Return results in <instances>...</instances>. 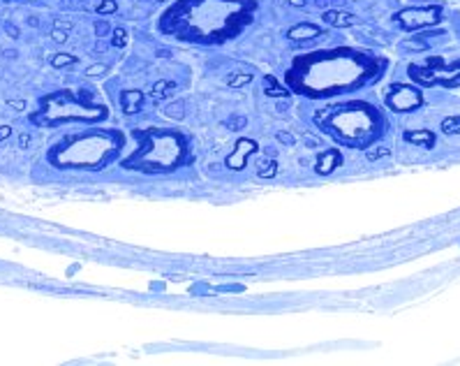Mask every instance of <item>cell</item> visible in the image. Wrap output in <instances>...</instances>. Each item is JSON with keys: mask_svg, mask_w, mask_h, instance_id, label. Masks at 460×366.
<instances>
[{"mask_svg": "<svg viewBox=\"0 0 460 366\" xmlns=\"http://www.w3.org/2000/svg\"><path fill=\"white\" fill-rule=\"evenodd\" d=\"M75 63H76V56H72V54H56L54 58H51V66L54 67L75 66Z\"/></svg>", "mask_w": 460, "mask_h": 366, "instance_id": "cell-18", "label": "cell"}, {"mask_svg": "<svg viewBox=\"0 0 460 366\" xmlns=\"http://www.w3.org/2000/svg\"><path fill=\"white\" fill-rule=\"evenodd\" d=\"M342 163H345V156H342L341 147L326 148V151H320L317 154V163H314V172L320 176H329L336 170H341Z\"/></svg>", "mask_w": 460, "mask_h": 366, "instance_id": "cell-11", "label": "cell"}, {"mask_svg": "<svg viewBox=\"0 0 460 366\" xmlns=\"http://www.w3.org/2000/svg\"><path fill=\"white\" fill-rule=\"evenodd\" d=\"M109 107L98 100L91 91L84 88H60L42 95L38 100V110L31 114L38 128H60L70 123L82 126H98L109 121Z\"/></svg>", "mask_w": 460, "mask_h": 366, "instance_id": "cell-6", "label": "cell"}, {"mask_svg": "<svg viewBox=\"0 0 460 366\" xmlns=\"http://www.w3.org/2000/svg\"><path fill=\"white\" fill-rule=\"evenodd\" d=\"M116 10H119V3H116V0H102V3L95 7L98 14H114Z\"/></svg>", "mask_w": 460, "mask_h": 366, "instance_id": "cell-19", "label": "cell"}, {"mask_svg": "<svg viewBox=\"0 0 460 366\" xmlns=\"http://www.w3.org/2000/svg\"><path fill=\"white\" fill-rule=\"evenodd\" d=\"M322 35H324V28L313 22H298L288 31V40L292 42H308V40H317Z\"/></svg>", "mask_w": 460, "mask_h": 366, "instance_id": "cell-12", "label": "cell"}, {"mask_svg": "<svg viewBox=\"0 0 460 366\" xmlns=\"http://www.w3.org/2000/svg\"><path fill=\"white\" fill-rule=\"evenodd\" d=\"M0 3H19V0H0Z\"/></svg>", "mask_w": 460, "mask_h": 366, "instance_id": "cell-26", "label": "cell"}, {"mask_svg": "<svg viewBox=\"0 0 460 366\" xmlns=\"http://www.w3.org/2000/svg\"><path fill=\"white\" fill-rule=\"evenodd\" d=\"M157 3H164V0H157Z\"/></svg>", "mask_w": 460, "mask_h": 366, "instance_id": "cell-27", "label": "cell"}, {"mask_svg": "<svg viewBox=\"0 0 460 366\" xmlns=\"http://www.w3.org/2000/svg\"><path fill=\"white\" fill-rule=\"evenodd\" d=\"M54 38H56V42H66L67 35H63V33H54Z\"/></svg>", "mask_w": 460, "mask_h": 366, "instance_id": "cell-24", "label": "cell"}, {"mask_svg": "<svg viewBox=\"0 0 460 366\" xmlns=\"http://www.w3.org/2000/svg\"><path fill=\"white\" fill-rule=\"evenodd\" d=\"M444 10L442 5H421V7H405V10L395 12L394 22L395 26L405 31V33H419L426 28H433L442 23Z\"/></svg>", "mask_w": 460, "mask_h": 366, "instance_id": "cell-8", "label": "cell"}, {"mask_svg": "<svg viewBox=\"0 0 460 366\" xmlns=\"http://www.w3.org/2000/svg\"><path fill=\"white\" fill-rule=\"evenodd\" d=\"M407 77L421 88H454L460 86V58L447 60L442 56H430L421 63L407 66Z\"/></svg>", "mask_w": 460, "mask_h": 366, "instance_id": "cell-7", "label": "cell"}, {"mask_svg": "<svg viewBox=\"0 0 460 366\" xmlns=\"http://www.w3.org/2000/svg\"><path fill=\"white\" fill-rule=\"evenodd\" d=\"M313 126L336 147L368 151L389 132V116L370 100L341 98L314 112Z\"/></svg>", "mask_w": 460, "mask_h": 366, "instance_id": "cell-3", "label": "cell"}, {"mask_svg": "<svg viewBox=\"0 0 460 366\" xmlns=\"http://www.w3.org/2000/svg\"><path fill=\"white\" fill-rule=\"evenodd\" d=\"M442 132H447V135H460V116H449V119H444Z\"/></svg>", "mask_w": 460, "mask_h": 366, "instance_id": "cell-17", "label": "cell"}, {"mask_svg": "<svg viewBox=\"0 0 460 366\" xmlns=\"http://www.w3.org/2000/svg\"><path fill=\"white\" fill-rule=\"evenodd\" d=\"M125 148L123 130L98 123L58 137L47 151V163L58 172H102L123 158Z\"/></svg>", "mask_w": 460, "mask_h": 366, "instance_id": "cell-4", "label": "cell"}, {"mask_svg": "<svg viewBox=\"0 0 460 366\" xmlns=\"http://www.w3.org/2000/svg\"><path fill=\"white\" fill-rule=\"evenodd\" d=\"M137 147L119 160L120 170L144 176H164L195 165L192 139L181 128L151 126L135 130Z\"/></svg>", "mask_w": 460, "mask_h": 366, "instance_id": "cell-5", "label": "cell"}, {"mask_svg": "<svg viewBox=\"0 0 460 366\" xmlns=\"http://www.w3.org/2000/svg\"><path fill=\"white\" fill-rule=\"evenodd\" d=\"M257 0H173L160 12L155 31L190 47H222L257 22Z\"/></svg>", "mask_w": 460, "mask_h": 366, "instance_id": "cell-2", "label": "cell"}, {"mask_svg": "<svg viewBox=\"0 0 460 366\" xmlns=\"http://www.w3.org/2000/svg\"><path fill=\"white\" fill-rule=\"evenodd\" d=\"M10 128H0V139H3V137H7V135H10Z\"/></svg>", "mask_w": 460, "mask_h": 366, "instance_id": "cell-25", "label": "cell"}, {"mask_svg": "<svg viewBox=\"0 0 460 366\" xmlns=\"http://www.w3.org/2000/svg\"><path fill=\"white\" fill-rule=\"evenodd\" d=\"M252 82V75H236V77L234 79H229V86H234V88H239V86H245V84H250Z\"/></svg>", "mask_w": 460, "mask_h": 366, "instance_id": "cell-21", "label": "cell"}, {"mask_svg": "<svg viewBox=\"0 0 460 366\" xmlns=\"http://www.w3.org/2000/svg\"><path fill=\"white\" fill-rule=\"evenodd\" d=\"M278 139H280V142H285V144H294V137L285 135V132H280V135H278Z\"/></svg>", "mask_w": 460, "mask_h": 366, "instance_id": "cell-22", "label": "cell"}, {"mask_svg": "<svg viewBox=\"0 0 460 366\" xmlns=\"http://www.w3.org/2000/svg\"><path fill=\"white\" fill-rule=\"evenodd\" d=\"M128 44V31L125 28H116L114 31V47H125Z\"/></svg>", "mask_w": 460, "mask_h": 366, "instance_id": "cell-20", "label": "cell"}, {"mask_svg": "<svg viewBox=\"0 0 460 366\" xmlns=\"http://www.w3.org/2000/svg\"><path fill=\"white\" fill-rule=\"evenodd\" d=\"M426 98L423 88L417 84H394L385 91V104L394 114H410V112L421 110Z\"/></svg>", "mask_w": 460, "mask_h": 366, "instance_id": "cell-9", "label": "cell"}, {"mask_svg": "<svg viewBox=\"0 0 460 366\" xmlns=\"http://www.w3.org/2000/svg\"><path fill=\"white\" fill-rule=\"evenodd\" d=\"M389 72V58L377 51L341 44L296 54L285 67L282 84L313 103L349 98L368 91L379 84Z\"/></svg>", "mask_w": 460, "mask_h": 366, "instance_id": "cell-1", "label": "cell"}, {"mask_svg": "<svg viewBox=\"0 0 460 366\" xmlns=\"http://www.w3.org/2000/svg\"><path fill=\"white\" fill-rule=\"evenodd\" d=\"M141 103H144V94L141 91H125L120 95V107H123L125 116H132L135 112H139Z\"/></svg>", "mask_w": 460, "mask_h": 366, "instance_id": "cell-14", "label": "cell"}, {"mask_svg": "<svg viewBox=\"0 0 460 366\" xmlns=\"http://www.w3.org/2000/svg\"><path fill=\"white\" fill-rule=\"evenodd\" d=\"M322 22L326 26H333V28H352L357 26L358 19L354 14H345V12H324L322 14Z\"/></svg>", "mask_w": 460, "mask_h": 366, "instance_id": "cell-13", "label": "cell"}, {"mask_svg": "<svg viewBox=\"0 0 460 366\" xmlns=\"http://www.w3.org/2000/svg\"><path fill=\"white\" fill-rule=\"evenodd\" d=\"M402 139H405L407 144H421V147L426 148L435 147V132L430 130H407L405 135H402Z\"/></svg>", "mask_w": 460, "mask_h": 366, "instance_id": "cell-15", "label": "cell"}, {"mask_svg": "<svg viewBox=\"0 0 460 366\" xmlns=\"http://www.w3.org/2000/svg\"><path fill=\"white\" fill-rule=\"evenodd\" d=\"M264 94L269 95V98H289V95H292V91H289L285 84H278L276 79L269 75V77H266V84H264Z\"/></svg>", "mask_w": 460, "mask_h": 366, "instance_id": "cell-16", "label": "cell"}, {"mask_svg": "<svg viewBox=\"0 0 460 366\" xmlns=\"http://www.w3.org/2000/svg\"><path fill=\"white\" fill-rule=\"evenodd\" d=\"M257 148H260V144L255 142V139H248V137H239L236 139V147H234L232 156H227V160H225V165H227L229 170H245V163H248V158L252 154H257Z\"/></svg>", "mask_w": 460, "mask_h": 366, "instance_id": "cell-10", "label": "cell"}, {"mask_svg": "<svg viewBox=\"0 0 460 366\" xmlns=\"http://www.w3.org/2000/svg\"><path fill=\"white\" fill-rule=\"evenodd\" d=\"M288 3L292 7H304L305 5V0H288Z\"/></svg>", "mask_w": 460, "mask_h": 366, "instance_id": "cell-23", "label": "cell"}]
</instances>
